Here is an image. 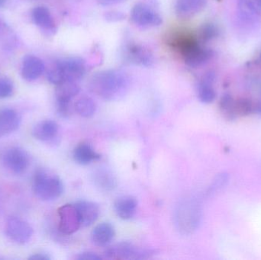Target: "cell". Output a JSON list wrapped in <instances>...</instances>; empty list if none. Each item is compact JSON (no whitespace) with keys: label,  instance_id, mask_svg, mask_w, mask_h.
<instances>
[{"label":"cell","instance_id":"6da1fadb","mask_svg":"<svg viewBox=\"0 0 261 260\" xmlns=\"http://www.w3.org/2000/svg\"><path fill=\"white\" fill-rule=\"evenodd\" d=\"M90 90L107 101L123 98L130 88V78L120 70H107L95 73L89 82Z\"/></svg>","mask_w":261,"mask_h":260},{"label":"cell","instance_id":"7a4b0ae2","mask_svg":"<svg viewBox=\"0 0 261 260\" xmlns=\"http://www.w3.org/2000/svg\"><path fill=\"white\" fill-rule=\"evenodd\" d=\"M87 72L86 61L79 56H69L58 60L48 70L47 78L50 83L60 85L64 82L81 80Z\"/></svg>","mask_w":261,"mask_h":260},{"label":"cell","instance_id":"3957f363","mask_svg":"<svg viewBox=\"0 0 261 260\" xmlns=\"http://www.w3.org/2000/svg\"><path fill=\"white\" fill-rule=\"evenodd\" d=\"M202 215V206L199 200L185 198L179 201L175 209V226L182 235H190L199 227Z\"/></svg>","mask_w":261,"mask_h":260},{"label":"cell","instance_id":"277c9868","mask_svg":"<svg viewBox=\"0 0 261 260\" xmlns=\"http://www.w3.org/2000/svg\"><path fill=\"white\" fill-rule=\"evenodd\" d=\"M34 193L42 201L58 199L64 192V185L61 179L44 169L35 172L32 185Z\"/></svg>","mask_w":261,"mask_h":260},{"label":"cell","instance_id":"5b68a950","mask_svg":"<svg viewBox=\"0 0 261 260\" xmlns=\"http://www.w3.org/2000/svg\"><path fill=\"white\" fill-rule=\"evenodd\" d=\"M154 253V250L140 248L130 242H121L107 249L105 256L110 259L140 260L148 259Z\"/></svg>","mask_w":261,"mask_h":260},{"label":"cell","instance_id":"8992f818","mask_svg":"<svg viewBox=\"0 0 261 260\" xmlns=\"http://www.w3.org/2000/svg\"><path fill=\"white\" fill-rule=\"evenodd\" d=\"M130 19L141 28L158 27L162 24L160 14L146 3H140L134 6L130 12Z\"/></svg>","mask_w":261,"mask_h":260},{"label":"cell","instance_id":"52a82bcc","mask_svg":"<svg viewBox=\"0 0 261 260\" xmlns=\"http://www.w3.org/2000/svg\"><path fill=\"white\" fill-rule=\"evenodd\" d=\"M6 234L11 241L18 244L29 242L33 235L32 226L20 218L9 217L6 221Z\"/></svg>","mask_w":261,"mask_h":260},{"label":"cell","instance_id":"ba28073f","mask_svg":"<svg viewBox=\"0 0 261 260\" xmlns=\"http://www.w3.org/2000/svg\"><path fill=\"white\" fill-rule=\"evenodd\" d=\"M123 51L124 57L130 64L144 67H151L154 64L153 53L141 44L128 43L124 47Z\"/></svg>","mask_w":261,"mask_h":260},{"label":"cell","instance_id":"9c48e42d","mask_svg":"<svg viewBox=\"0 0 261 260\" xmlns=\"http://www.w3.org/2000/svg\"><path fill=\"white\" fill-rule=\"evenodd\" d=\"M5 167L15 174H21L29 166V154L24 150L17 147L9 148L3 157Z\"/></svg>","mask_w":261,"mask_h":260},{"label":"cell","instance_id":"30bf717a","mask_svg":"<svg viewBox=\"0 0 261 260\" xmlns=\"http://www.w3.org/2000/svg\"><path fill=\"white\" fill-rule=\"evenodd\" d=\"M59 230L66 235H72L81 227L74 205H65L58 210Z\"/></svg>","mask_w":261,"mask_h":260},{"label":"cell","instance_id":"8fae6325","mask_svg":"<svg viewBox=\"0 0 261 260\" xmlns=\"http://www.w3.org/2000/svg\"><path fill=\"white\" fill-rule=\"evenodd\" d=\"M239 12L243 22L255 26L261 18V0H239Z\"/></svg>","mask_w":261,"mask_h":260},{"label":"cell","instance_id":"7c38bea8","mask_svg":"<svg viewBox=\"0 0 261 260\" xmlns=\"http://www.w3.org/2000/svg\"><path fill=\"white\" fill-rule=\"evenodd\" d=\"M81 221V227L92 225L99 218L100 210L96 203L88 201H79L74 204Z\"/></svg>","mask_w":261,"mask_h":260},{"label":"cell","instance_id":"4fadbf2b","mask_svg":"<svg viewBox=\"0 0 261 260\" xmlns=\"http://www.w3.org/2000/svg\"><path fill=\"white\" fill-rule=\"evenodd\" d=\"M34 23L47 35H52L56 32V24L50 10L45 6H37L32 12Z\"/></svg>","mask_w":261,"mask_h":260},{"label":"cell","instance_id":"5bb4252c","mask_svg":"<svg viewBox=\"0 0 261 260\" xmlns=\"http://www.w3.org/2000/svg\"><path fill=\"white\" fill-rule=\"evenodd\" d=\"M45 66L38 56L33 55L26 56L21 66V76L27 81H34L38 79L44 73Z\"/></svg>","mask_w":261,"mask_h":260},{"label":"cell","instance_id":"9a60e30c","mask_svg":"<svg viewBox=\"0 0 261 260\" xmlns=\"http://www.w3.org/2000/svg\"><path fill=\"white\" fill-rule=\"evenodd\" d=\"M21 117L12 108L0 109V137L10 134L19 128Z\"/></svg>","mask_w":261,"mask_h":260},{"label":"cell","instance_id":"2e32d148","mask_svg":"<svg viewBox=\"0 0 261 260\" xmlns=\"http://www.w3.org/2000/svg\"><path fill=\"white\" fill-rule=\"evenodd\" d=\"M59 132V126L52 120H44L37 123L32 129V135L37 140L50 142L56 139Z\"/></svg>","mask_w":261,"mask_h":260},{"label":"cell","instance_id":"e0dca14e","mask_svg":"<svg viewBox=\"0 0 261 260\" xmlns=\"http://www.w3.org/2000/svg\"><path fill=\"white\" fill-rule=\"evenodd\" d=\"M213 54L214 53L211 49L207 48L200 44L186 55L184 59L188 67L196 69L207 64L213 58Z\"/></svg>","mask_w":261,"mask_h":260},{"label":"cell","instance_id":"ac0fdd59","mask_svg":"<svg viewBox=\"0 0 261 260\" xmlns=\"http://www.w3.org/2000/svg\"><path fill=\"white\" fill-rule=\"evenodd\" d=\"M115 235L116 232L113 224L108 222L101 223L92 232L91 241L96 247H107L112 242Z\"/></svg>","mask_w":261,"mask_h":260},{"label":"cell","instance_id":"d6986e66","mask_svg":"<svg viewBox=\"0 0 261 260\" xmlns=\"http://www.w3.org/2000/svg\"><path fill=\"white\" fill-rule=\"evenodd\" d=\"M114 209L118 217L127 221L135 216L138 209V201L135 197L124 195L119 197L115 201Z\"/></svg>","mask_w":261,"mask_h":260},{"label":"cell","instance_id":"ffe728a7","mask_svg":"<svg viewBox=\"0 0 261 260\" xmlns=\"http://www.w3.org/2000/svg\"><path fill=\"white\" fill-rule=\"evenodd\" d=\"M207 0H176L175 11L181 18H188L200 12L206 6Z\"/></svg>","mask_w":261,"mask_h":260},{"label":"cell","instance_id":"44dd1931","mask_svg":"<svg viewBox=\"0 0 261 260\" xmlns=\"http://www.w3.org/2000/svg\"><path fill=\"white\" fill-rule=\"evenodd\" d=\"M216 79V75L213 72H208L198 85V97L202 103H212L216 99V93L215 91L213 83Z\"/></svg>","mask_w":261,"mask_h":260},{"label":"cell","instance_id":"7402d4cb","mask_svg":"<svg viewBox=\"0 0 261 260\" xmlns=\"http://www.w3.org/2000/svg\"><path fill=\"white\" fill-rule=\"evenodd\" d=\"M93 183L96 187L106 192L113 190L116 186V180L113 172L106 168H99L93 172Z\"/></svg>","mask_w":261,"mask_h":260},{"label":"cell","instance_id":"603a6c76","mask_svg":"<svg viewBox=\"0 0 261 260\" xmlns=\"http://www.w3.org/2000/svg\"><path fill=\"white\" fill-rule=\"evenodd\" d=\"M73 159L78 164H90L93 161L100 159V155L93 149L91 145L87 143H81L76 147L73 153Z\"/></svg>","mask_w":261,"mask_h":260},{"label":"cell","instance_id":"cb8c5ba5","mask_svg":"<svg viewBox=\"0 0 261 260\" xmlns=\"http://www.w3.org/2000/svg\"><path fill=\"white\" fill-rule=\"evenodd\" d=\"M80 87L75 82H64L57 85L56 102H72L80 93Z\"/></svg>","mask_w":261,"mask_h":260},{"label":"cell","instance_id":"d4e9b609","mask_svg":"<svg viewBox=\"0 0 261 260\" xmlns=\"http://www.w3.org/2000/svg\"><path fill=\"white\" fill-rule=\"evenodd\" d=\"M74 108L79 115L87 119L94 115L96 111V105L91 98L82 97L76 101Z\"/></svg>","mask_w":261,"mask_h":260},{"label":"cell","instance_id":"484cf974","mask_svg":"<svg viewBox=\"0 0 261 260\" xmlns=\"http://www.w3.org/2000/svg\"><path fill=\"white\" fill-rule=\"evenodd\" d=\"M219 35V30L217 26L213 23H205L201 26L198 32V38L202 44L210 42Z\"/></svg>","mask_w":261,"mask_h":260},{"label":"cell","instance_id":"4316f807","mask_svg":"<svg viewBox=\"0 0 261 260\" xmlns=\"http://www.w3.org/2000/svg\"><path fill=\"white\" fill-rule=\"evenodd\" d=\"M228 181V174H225V172H222V174L217 175V177H216V178L214 179L213 183L210 185L208 190H207V195L211 196V195H215L216 192L223 189L224 186H226Z\"/></svg>","mask_w":261,"mask_h":260},{"label":"cell","instance_id":"83f0119b","mask_svg":"<svg viewBox=\"0 0 261 260\" xmlns=\"http://www.w3.org/2000/svg\"><path fill=\"white\" fill-rule=\"evenodd\" d=\"M13 83L7 78H0V99H7L13 94Z\"/></svg>","mask_w":261,"mask_h":260},{"label":"cell","instance_id":"f1b7e54d","mask_svg":"<svg viewBox=\"0 0 261 260\" xmlns=\"http://www.w3.org/2000/svg\"><path fill=\"white\" fill-rule=\"evenodd\" d=\"M78 260H100L102 257L93 252H83L76 256Z\"/></svg>","mask_w":261,"mask_h":260},{"label":"cell","instance_id":"f546056e","mask_svg":"<svg viewBox=\"0 0 261 260\" xmlns=\"http://www.w3.org/2000/svg\"><path fill=\"white\" fill-rule=\"evenodd\" d=\"M124 18H125V15L123 13L119 12H115V11L107 12V15H106V18L110 21H120V20L123 19Z\"/></svg>","mask_w":261,"mask_h":260},{"label":"cell","instance_id":"4dcf8cb0","mask_svg":"<svg viewBox=\"0 0 261 260\" xmlns=\"http://www.w3.org/2000/svg\"><path fill=\"white\" fill-rule=\"evenodd\" d=\"M29 259L32 260H49L50 259V257L48 256H47L46 254H44V253H36V254L32 255V256L29 257Z\"/></svg>","mask_w":261,"mask_h":260},{"label":"cell","instance_id":"1f68e13d","mask_svg":"<svg viewBox=\"0 0 261 260\" xmlns=\"http://www.w3.org/2000/svg\"><path fill=\"white\" fill-rule=\"evenodd\" d=\"M97 1L104 6H110V5L117 4L123 0H97Z\"/></svg>","mask_w":261,"mask_h":260},{"label":"cell","instance_id":"d6a6232c","mask_svg":"<svg viewBox=\"0 0 261 260\" xmlns=\"http://www.w3.org/2000/svg\"><path fill=\"white\" fill-rule=\"evenodd\" d=\"M6 0H0V8L2 7V6H4L5 3H6Z\"/></svg>","mask_w":261,"mask_h":260},{"label":"cell","instance_id":"836d02e7","mask_svg":"<svg viewBox=\"0 0 261 260\" xmlns=\"http://www.w3.org/2000/svg\"><path fill=\"white\" fill-rule=\"evenodd\" d=\"M257 112L260 113L261 114V102L259 104L258 107H257Z\"/></svg>","mask_w":261,"mask_h":260},{"label":"cell","instance_id":"e575fe53","mask_svg":"<svg viewBox=\"0 0 261 260\" xmlns=\"http://www.w3.org/2000/svg\"><path fill=\"white\" fill-rule=\"evenodd\" d=\"M0 27H1V22H0Z\"/></svg>","mask_w":261,"mask_h":260}]
</instances>
